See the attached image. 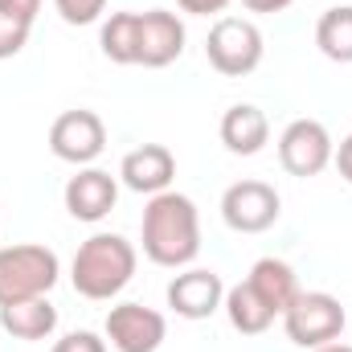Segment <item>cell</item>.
<instances>
[{
    "instance_id": "6da1fadb",
    "label": "cell",
    "mask_w": 352,
    "mask_h": 352,
    "mask_svg": "<svg viewBox=\"0 0 352 352\" xmlns=\"http://www.w3.org/2000/svg\"><path fill=\"white\" fill-rule=\"evenodd\" d=\"M140 242L148 263L180 270L201 254V213L192 205V197L184 192H156L144 205V221H140Z\"/></svg>"
},
{
    "instance_id": "7a4b0ae2",
    "label": "cell",
    "mask_w": 352,
    "mask_h": 352,
    "mask_svg": "<svg viewBox=\"0 0 352 352\" xmlns=\"http://www.w3.org/2000/svg\"><path fill=\"white\" fill-rule=\"evenodd\" d=\"M135 263H140V254L123 234H90L70 263V283L82 299L107 303L131 283Z\"/></svg>"
},
{
    "instance_id": "3957f363",
    "label": "cell",
    "mask_w": 352,
    "mask_h": 352,
    "mask_svg": "<svg viewBox=\"0 0 352 352\" xmlns=\"http://www.w3.org/2000/svg\"><path fill=\"white\" fill-rule=\"evenodd\" d=\"M62 274V263L50 246L21 242V246H0V307L50 295Z\"/></svg>"
},
{
    "instance_id": "277c9868",
    "label": "cell",
    "mask_w": 352,
    "mask_h": 352,
    "mask_svg": "<svg viewBox=\"0 0 352 352\" xmlns=\"http://www.w3.org/2000/svg\"><path fill=\"white\" fill-rule=\"evenodd\" d=\"M263 29L246 16H221L205 37V58L226 78H246L263 62Z\"/></svg>"
},
{
    "instance_id": "5b68a950",
    "label": "cell",
    "mask_w": 352,
    "mask_h": 352,
    "mask_svg": "<svg viewBox=\"0 0 352 352\" xmlns=\"http://www.w3.org/2000/svg\"><path fill=\"white\" fill-rule=\"evenodd\" d=\"M344 307L336 295L328 291H299L295 303L283 311V328H287V340L299 344V349H324L332 340H340L344 332Z\"/></svg>"
},
{
    "instance_id": "8992f818",
    "label": "cell",
    "mask_w": 352,
    "mask_h": 352,
    "mask_svg": "<svg viewBox=\"0 0 352 352\" xmlns=\"http://www.w3.org/2000/svg\"><path fill=\"white\" fill-rule=\"evenodd\" d=\"M283 213L274 184L266 180H238L221 192V221L234 234H266Z\"/></svg>"
},
{
    "instance_id": "52a82bcc",
    "label": "cell",
    "mask_w": 352,
    "mask_h": 352,
    "mask_svg": "<svg viewBox=\"0 0 352 352\" xmlns=\"http://www.w3.org/2000/svg\"><path fill=\"white\" fill-rule=\"evenodd\" d=\"M332 152H336V144L320 119H295L278 135V164L299 180L324 173L332 164Z\"/></svg>"
},
{
    "instance_id": "ba28073f",
    "label": "cell",
    "mask_w": 352,
    "mask_h": 352,
    "mask_svg": "<svg viewBox=\"0 0 352 352\" xmlns=\"http://www.w3.org/2000/svg\"><path fill=\"white\" fill-rule=\"evenodd\" d=\"M102 148H107V123L87 107L62 111L54 119V127H50V152L58 160H66V164L87 168V164H94L102 156Z\"/></svg>"
},
{
    "instance_id": "9c48e42d",
    "label": "cell",
    "mask_w": 352,
    "mask_h": 352,
    "mask_svg": "<svg viewBox=\"0 0 352 352\" xmlns=\"http://www.w3.org/2000/svg\"><path fill=\"white\" fill-rule=\"evenodd\" d=\"M107 340L115 352H156L168 336V320L144 303H115L107 311Z\"/></svg>"
},
{
    "instance_id": "30bf717a",
    "label": "cell",
    "mask_w": 352,
    "mask_h": 352,
    "mask_svg": "<svg viewBox=\"0 0 352 352\" xmlns=\"http://www.w3.org/2000/svg\"><path fill=\"white\" fill-rule=\"evenodd\" d=\"M184 54V21L168 8L140 12V66L164 70Z\"/></svg>"
},
{
    "instance_id": "8fae6325",
    "label": "cell",
    "mask_w": 352,
    "mask_h": 352,
    "mask_svg": "<svg viewBox=\"0 0 352 352\" xmlns=\"http://www.w3.org/2000/svg\"><path fill=\"white\" fill-rule=\"evenodd\" d=\"M221 303H226V283L213 270L192 266L168 283V307L180 320H209Z\"/></svg>"
},
{
    "instance_id": "7c38bea8",
    "label": "cell",
    "mask_w": 352,
    "mask_h": 352,
    "mask_svg": "<svg viewBox=\"0 0 352 352\" xmlns=\"http://www.w3.org/2000/svg\"><path fill=\"white\" fill-rule=\"evenodd\" d=\"M62 201H66V213H70L74 221H90V226H94V221H102V217L115 209L119 184H115V176L102 173V168H82L78 176L66 180Z\"/></svg>"
},
{
    "instance_id": "4fadbf2b",
    "label": "cell",
    "mask_w": 352,
    "mask_h": 352,
    "mask_svg": "<svg viewBox=\"0 0 352 352\" xmlns=\"http://www.w3.org/2000/svg\"><path fill=\"white\" fill-rule=\"evenodd\" d=\"M119 176L131 192H144V197H156V192H168L176 180V156L164 144H144L135 152L123 156Z\"/></svg>"
},
{
    "instance_id": "5bb4252c",
    "label": "cell",
    "mask_w": 352,
    "mask_h": 352,
    "mask_svg": "<svg viewBox=\"0 0 352 352\" xmlns=\"http://www.w3.org/2000/svg\"><path fill=\"white\" fill-rule=\"evenodd\" d=\"M221 144L234 156H258L270 144V119L254 102H234L221 115Z\"/></svg>"
},
{
    "instance_id": "9a60e30c",
    "label": "cell",
    "mask_w": 352,
    "mask_h": 352,
    "mask_svg": "<svg viewBox=\"0 0 352 352\" xmlns=\"http://www.w3.org/2000/svg\"><path fill=\"white\" fill-rule=\"evenodd\" d=\"M0 328H4L12 340H29V344L50 340L54 328H58V307H54L45 295L21 299V303H4V307H0Z\"/></svg>"
},
{
    "instance_id": "2e32d148",
    "label": "cell",
    "mask_w": 352,
    "mask_h": 352,
    "mask_svg": "<svg viewBox=\"0 0 352 352\" xmlns=\"http://www.w3.org/2000/svg\"><path fill=\"white\" fill-rule=\"evenodd\" d=\"M246 283L254 287V295L263 299L274 316H283L295 303V295H299V278H295V270L283 258H258V263L250 266Z\"/></svg>"
},
{
    "instance_id": "e0dca14e",
    "label": "cell",
    "mask_w": 352,
    "mask_h": 352,
    "mask_svg": "<svg viewBox=\"0 0 352 352\" xmlns=\"http://www.w3.org/2000/svg\"><path fill=\"white\" fill-rule=\"evenodd\" d=\"M102 58L115 66H140V12H111L98 33Z\"/></svg>"
},
{
    "instance_id": "ac0fdd59",
    "label": "cell",
    "mask_w": 352,
    "mask_h": 352,
    "mask_svg": "<svg viewBox=\"0 0 352 352\" xmlns=\"http://www.w3.org/2000/svg\"><path fill=\"white\" fill-rule=\"evenodd\" d=\"M226 316H230V324H234V332H242V336H263L266 328L274 324V311L266 307L263 299L254 295V287L242 278L238 287H230L226 291Z\"/></svg>"
},
{
    "instance_id": "d6986e66",
    "label": "cell",
    "mask_w": 352,
    "mask_h": 352,
    "mask_svg": "<svg viewBox=\"0 0 352 352\" xmlns=\"http://www.w3.org/2000/svg\"><path fill=\"white\" fill-rule=\"evenodd\" d=\"M316 45L328 62H352V4H336L316 21Z\"/></svg>"
},
{
    "instance_id": "ffe728a7",
    "label": "cell",
    "mask_w": 352,
    "mask_h": 352,
    "mask_svg": "<svg viewBox=\"0 0 352 352\" xmlns=\"http://www.w3.org/2000/svg\"><path fill=\"white\" fill-rule=\"evenodd\" d=\"M29 33H33L29 21H21V16H12V12L0 8V62L4 58H16L29 45Z\"/></svg>"
},
{
    "instance_id": "44dd1931",
    "label": "cell",
    "mask_w": 352,
    "mask_h": 352,
    "mask_svg": "<svg viewBox=\"0 0 352 352\" xmlns=\"http://www.w3.org/2000/svg\"><path fill=\"white\" fill-rule=\"evenodd\" d=\"M54 8L66 25H94L107 12V0H54Z\"/></svg>"
},
{
    "instance_id": "7402d4cb",
    "label": "cell",
    "mask_w": 352,
    "mask_h": 352,
    "mask_svg": "<svg viewBox=\"0 0 352 352\" xmlns=\"http://www.w3.org/2000/svg\"><path fill=\"white\" fill-rule=\"evenodd\" d=\"M50 352H107V340L98 332H70V336H62Z\"/></svg>"
},
{
    "instance_id": "603a6c76",
    "label": "cell",
    "mask_w": 352,
    "mask_h": 352,
    "mask_svg": "<svg viewBox=\"0 0 352 352\" xmlns=\"http://www.w3.org/2000/svg\"><path fill=\"white\" fill-rule=\"evenodd\" d=\"M180 4V12H188V16H213V12H226L234 0H176Z\"/></svg>"
},
{
    "instance_id": "cb8c5ba5",
    "label": "cell",
    "mask_w": 352,
    "mask_h": 352,
    "mask_svg": "<svg viewBox=\"0 0 352 352\" xmlns=\"http://www.w3.org/2000/svg\"><path fill=\"white\" fill-rule=\"evenodd\" d=\"M332 164H336V173H340V176L352 184V131L340 140V144H336V152H332Z\"/></svg>"
},
{
    "instance_id": "d4e9b609",
    "label": "cell",
    "mask_w": 352,
    "mask_h": 352,
    "mask_svg": "<svg viewBox=\"0 0 352 352\" xmlns=\"http://www.w3.org/2000/svg\"><path fill=\"white\" fill-rule=\"evenodd\" d=\"M0 8L33 25V21H37V12H41V0H0Z\"/></svg>"
},
{
    "instance_id": "484cf974",
    "label": "cell",
    "mask_w": 352,
    "mask_h": 352,
    "mask_svg": "<svg viewBox=\"0 0 352 352\" xmlns=\"http://www.w3.org/2000/svg\"><path fill=\"white\" fill-rule=\"evenodd\" d=\"M250 12H283V8H291L295 0H242Z\"/></svg>"
},
{
    "instance_id": "4316f807",
    "label": "cell",
    "mask_w": 352,
    "mask_h": 352,
    "mask_svg": "<svg viewBox=\"0 0 352 352\" xmlns=\"http://www.w3.org/2000/svg\"><path fill=\"white\" fill-rule=\"evenodd\" d=\"M311 352H352V344H340V340H332V344H324V349H311Z\"/></svg>"
}]
</instances>
